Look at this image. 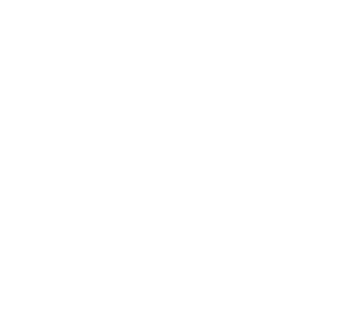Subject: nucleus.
Listing matches in <instances>:
<instances>
[]
</instances>
